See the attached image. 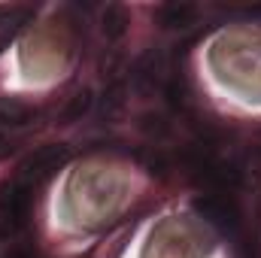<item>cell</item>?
I'll return each instance as SVG.
<instances>
[{
  "instance_id": "cell-8",
  "label": "cell",
  "mask_w": 261,
  "mask_h": 258,
  "mask_svg": "<svg viewBox=\"0 0 261 258\" xmlns=\"http://www.w3.org/2000/svg\"><path fill=\"white\" fill-rule=\"evenodd\" d=\"M88 110H91V91H88V88H82V91H76V94H73V100H70V107H67L64 119H67V122H79Z\"/></svg>"
},
{
  "instance_id": "cell-10",
  "label": "cell",
  "mask_w": 261,
  "mask_h": 258,
  "mask_svg": "<svg viewBox=\"0 0 261 258\" xmlns=\"http://www.w3.org/2000/svg\"><path fill=\"white\" fill-rule=\"evenodd\" d=\"M12 149H15V146H12V140H6V137H3V131H0V158H6Z\"/></svg>"
},
{
  "instance_id": "cell-6",
  "label": "cell",
  "mask_w": 261,
  "mask_h": 258,
  "mask_svg": "<svg viewBox=\"0 0 261 258\" xmlns=\"http://www.w3.org/2000/svg\"><path fill=\"white\" fill-rule=\"evenodd\" d=\"M195 18H197V6H192V3H167L158 12V21L164 28H173V31H182V28L195 24Z\"/></svg>"
},
{
  "instance_id": "cell-2",
  "label": "cell",
  "mask_w": 261,
  "mask_h": 258,
  "mask_svg": "<svg viewBox=\"0 0 261 258\" xmlns=\"http://www.w3.org/2000/svg\"><path fill=\"white\" fill-rule=\"evenodd\" d=\"M195 210L203 222H210L222 234H237V228H240V213L228 197H216V194L195 197Z\"/></svg>"
},
{
  "instance_id": "cell-9",
  "label": "cell",
  "mask_w": 261,
  "mask_h": 258,
  "mask_svg": "<svg viewBox=\"0 0 261 258\" xmlns=\"http://www.w3.org/2000/svg\"><path fill=\"white\" fill-rule=\"evenodd\" d=\"M15 15H18V9H6V6H0V24H9Z\"/></svg>"
},
{
  "instance_id": "cell-3",
  "label": "cell",
  "mask_w": 261,
  "mask_h": 258,
  "mask_svg": "<svg viewBox=\"0 0 261 258\" xmlns=\"http://www.w3.org/2000/svg\"><path fill=\"white\" fill-rule=\"evenodd\" d=\"M0 216L9 222V228H21L31 216V189L28 183L15 179L0 189Z\"/></svg>"
},
{
  "instance_id": "cell-7",
  "label": "cell",
  "mask_w": 261,
  "mask_h": 258,
  "mask_svg": "<svg viewBox=\"0 0 261 258\" xmlns=\"http://www.w3.org/2000/svg\"><path fill=\"white\" fill-rule=\"evenodd\" d=\"M125 31H128V12H125V6L110 3L103 9V34L110 40H119V37H125Z\"/></svg>"
},
{
  "instance_id": "cell-4",
  "label": "cell",
  "mask_w": 261,
  "mask_h": 258,
  "mask_svg": "<svg viewBox=\"0 0 261 258\" xmlns=\"http://www.w3.org/2000/svg\"><path fill=\"white\" fill-rule=\"evenodd\" d=\"M161 73H164V58L158 49H149L140 61H137V70H134V85L140 94H152L155 85L161 82Z\"/></svg>"
},
{
  "instance_id": "cell-5",
  "label": "cell",
  "mask_w": 261,
  "mask_h": 258,
  "mask_svg": "<svg viewBox=\"0 0 261 258\" xmlns=\"http://www.w3.org/2000/svg\"><path fill=\"white\" fill-rule=\"evenodd\" d=\"M34 107L15 100V97H0V128H24L34 122Z\"/></svg>"
},
{
  "instance_id": "cell-1",
  "label": "cell",
  "mask_w": 261,
  "mask_h": 258,
  "mask_svg": "<svg viewBox=\"0 0 261 258\" xmlns=\"http://www.w3.org/2000/svg\"><path fill=\"white\" fill-rule=\"evenodd\" d=\"M70 161V149L64 143H52V146H40L37 152H31L21 164V183H40L46 176H52L58 167H64Z\"/></svg>"
}]
</instances>
